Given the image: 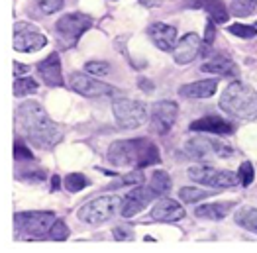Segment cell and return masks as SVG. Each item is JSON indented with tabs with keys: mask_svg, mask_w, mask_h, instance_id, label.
<instances>
[{
	"mask_svg": "<svg viewBox=\"0 0 257 253\" xmlns=\"http://www.w3.org/2000/svg\"><path fill=\"white\" fill-rule=\"evenodd\" d=\"M16 130L36 148L51 149L61 138L63 132L57 126L43 106L36 100H26L16 108Z\"/></svg>",
	"mask_w": 257,
	"mask_h": 253,
	"instance_id": "6da1fadb",
	"label": "cell"
},
{
	"mask_svg": "<svg viewBox=\"0 0 257 253\" xmlns=\"http://www.w3.org/2000/svg\"><path fill=\"white\" fill-rule=\"evenodd\" d=\"M106 161L114 167L144 169L161 163V155L155 144L148 138L138 140H120L114 142L106 153Z\"/></svg>",
	"mask_w": 257,
	"mask_h": 253,
	"instance_id": "7a4b0ae2",
	"label": "cell"
},
{
	"mask_svg": "<svg viewBox=\"0 0 257 253\" xmlns=\"http://www.w3.org/2000/svg\"><path fill=\"white\" fill-rule=\"evenodd\" d=\"M220 108L234 116L237 120H255L257 118V92L255 88H251L249 84L236 81L232 83L224 94L220 96Z\"/></svg>",
	"mask_w": 257,
	"mask_h": 253,
	"instance_id": "3957f363",
	"label": "cell"
},
{
	"mask_svg": "<svg viewBox=\"0 0 257 253\" xmlns=\"http://www.w3.org/2000/svg\"><path fill=\"white\" fill-rule=\"evenodd\" d=\"M122 204H124V198L116 194H104L90 202H85L77 212V218L86 226H100L108 220L116 218L118 214H122Z\"/></svg>",
	"mask_w": 257,
	"mask_h": 253,
	"instance_id": "277c9868",
	"label": "cell"
},
{
	"mask_svg": "<svg viewBox=\"0 0 257 253\" xmlns=\"http://www.w3.org/2000/svg\"><path fill=\"white\" fill-rule=\"evenodd\" d=\"M112 112L116 118V124L122 130H136L144 126L146 120L150 118L148 106L140 100H130V98H118L112 104Z\"/></svg>",
	"mask_w": 257,
	"mask_h": 253,
	"instance_id": "5b68a950",
	"label": "cell"
},
{
	"mask_svg": "<svg viewBox=\"0 0 257 253\" xmlns=\"http://www.w3.org/2000/svg\"><path fill=\"white\" fill-rule=\"evenodd\" d=\"M189 179L198 183V185H206L212 189H234L239 183L237 173L226 171V169H214L208 165H194L189 169Z\"/></svg>",
	"mask_w": 257,
	"mask_h": 253,
	"instance_id": "8992f818",
	"label": "cell"
},
{
	"mask_svg": "<svg viewBox=\"0 0 257 253\" xmlns=\"http://www.w3.org/2000/svg\"><path fill=\"white\" fill-rule=\"evenodd\" d=\"M53 224H55V214L53 212H18L14 216L16 232L36 235V237L47 235Z\"/></svg>",
	"mask_w": 257,
	"mask_h": 253,
	"instance_id": "52a82bcc",
	"label": "cell"
},
{
	"mask_svg": "<svg viewBox=\"0 0 257 253\" xmlns=\"http://www.w3.org/2000/svg\"><path fill=\"white\" fill-rule=\"evenodd\" d=\"M185 151L193 157V159H200V161H208V159H226L234 153V149L226 146L220 140H210V138H194L189 140Z\"/></svg>",
	"mask_w": 257,
	"mask_h": 253,
	"instance_id": "ba28073f",
	"label": "cell"
},
{
	"mask_svg": "<svg viewBox=\"0 0 257 253\" xmlns=\"http://www.w3.org/2000/svg\"><path fill=\"white\" fill-rule=\"evenodd\" d=\"M90 26H92L90 16H86L83 12H71V14H65L57 20L55 30L67 45H75Z\"/></svg>",
	"mask_w": 257,
	"mask_h": 253,
	"instance_id": "9c48e42d",
	"label": "cell"
},
{
	"mask_svg": "<svg viewBox=\"0 0 257 253\" xmlns=\"http://www.w3.org/2000/svg\"><path fill=\"white\" fill-rule=\"evenodd\" d=\"M47 45V38L28 22H16L14 26V49L20 53H34Z\"/></svg>",
	"mask_w": 257,
	"mask_h": 253,
	"instance_id": "30bf717a",
	"label": "cell"
},
{
	"mask_svg": "<svg viewBox=\"0 0 257 253\" xmlns=\"http://www.w3.org/2000/svg\"><path fill=\"white\" fill-rule=\"evenodd\" d=\"M179 116V106L173 100H159L155 104H151L150 108V124L151 130L155 134H167L173 128V124L177 122Z\"/></svg>",
	"mask_w": 257,
	"mask_h": 253,
	"instance_id": "8fae6325",
	"label": "cell"
},
{
	"mask_svg": "<svg viewBox=\"0 0 257 253\" xmlns=\"http://www.w3.org/2000/svg\"><path fill=\"white\" fill-rule=\"evenodd\" d=\"M71 88L79 94H83L86 98H96V96H114L118 94V90L110 84L102 83V81H96L88 75H83V73H73L71 75Z\"/></svg>",
	"mask_w": 257,
	"mask_h": 253,
	"instance_id": "7c38bea8",
	"label": "cell"
},
{
	"mask_svg": "<svg viewBox=\"0 0 257 253\" xmlns=\"http://www.w3.org/2000/svg\"><path fill=\"white\" fill-rule=\"evenodd\" d=\"M204 49V40L198 38V34L189 32L187 36H183V40L175 45L173 49V57L179 65H189L202 53Z\"/></svg>",
	"mask_w": 257,
	"mask_h": 253,
	"instance_id": "4fadbf2b",
	"label": "cell"
},
{
	"mask_svg": "<svg viewBox=\"0 0 257 253\" xmlns=\"http://www.w3.org/2000/svg\"><path fill=\"white\" fill-rule=\"evenodd\" d=\"M153 198H157V194H155L150 187H148V189H146V187H140V185L134 187V189L124 196L122 216H124V218H132V216L140 214V212L144 210Z\"/></svg>",
	"mask_w": 257,
	"mask_h": 253,
	"instance_id": "5bb4252c",
	"label": "cell"
},
{
	"mask_svg": "<svg viewBox=\"0 0 257 253\" xmlns=\"http://www.w3.org/2000/svg\"><path fill=\"white\" fill-rule=\"evenodd\" d=\"M185 216H187L185 208L179 202H175L173 198H165V196L150 212V220L153 222H179Z\"/></svg>",
	"mask_w": 257,
	"mask_h": 253,
	"instance_id": "9a60e30c",
	"label": "cell"
},
{
	"mask_svg": "<svg viewBox=\"0 0 257 253\" xmlns=\"http://www.w3.org/2000/svg\"><path fill=\"white\" fill-rule=\"evenodd\" d=\"M38 73L47 86H63L65 84L63 75H61V59L57 53H51L43 61H40Z\"/></svg>",
	"mask_w": 257,
	"mask_h": 253,
	"instance_id": "2e32d148",
	"label": "cell"
},
{
	"mask_svg": "<svg viewBox=\"0 0 257 253\" xmlns=\"http://www.w3.org/2000/svg\"><path fill=\"white\" fill-rule=\"evenodd\" d=\"M148 34L151 42L155 43V47H159L161 51H173L177 45V30L169 24H161V22L151 24Z\"/></svg>",
	"mask_w": 257,
	"mask_h": 253,
	"instance_id": "e0dca14e",
	"label": "cell"
},
{
	"mask_svg": "<svg viewBox=\"0 0 257 253\" xmlns=\"http://www.w3.org/2000/svg\"><path fill=\"white\" fill-rule=\"evenodd\" d=\"M193 132H206V134H220V136H226V134H232L234 128L230 122H226L224 118L220 116H204V118H198L191 124Z\"/></svg>",
	"mask_w": 257,
	"mask_h": 253,
	"instance_id": "ac0fdd59",
	"label": "cell"
},
{
	"mask_svg": "<svg viewBox=\"0 0 257 253\" xmlns=\"http://www.w3.org/2000/svg\"><path fill=\"white\" fill-rule=\"evenodd\" d=\"M200 71L212 73V75H220V77H234V79L239 75L236 63L230 57H226V55H214L212 59H208L206 63L200 67Z\"/></svg>",
	"mask_w": 257,
	"mask_h": 253,
	"instance_id": "d6986e66",
	"label": "cell"
},
{
	"mask_svg": "<svg viewBox=\"0 0 257 253\" xmlns=\"http://www.w3.org/2000/svg\"><path fill=\"white\" fill-rule=\"evenodd\" d=\"M218 88V83L214 79H204V81H196V83L183 84L179 88V94L185 98H210Z\"/></svg>",
	"mask_w": 257,
	"mask_h": 253,
	"instance_id": "ffe728a7",
	"label": "cell"
},
{
	"mask_svg": "<svg viewBox=\"0 0 257 253\" xmlns=\"http://www.w3.org/2000/svg\"><path fill=\"white\" fill-rule=\"evenodd\" d=\"M236 202H212V204H202L194 210V216L196 218H202V220H214V222H220L224 220L230 212L234 210Z\"/></svg>",
	"mask_w": 257,
	"mask_h": 253,
	"instance_id": "44dd1931",
	"label": "cell"
},
{
	"mask_svg": "<svg viewBox=\"0 0 257 253\" xmlns=\"http://www.w3.org/2000/svg\"><path fill=\"white\" fill-rule=\"evenodd\" d=\"M202 6L206 10V14L216 24H224V22H228V18H230V10H228V6L222 0H204Z\"/></svg>",
	"mask_w": 257,
	"mask_h": 253,
	"instance_id": "7402d4cb",
	"label": "cell"
},
{
	"mask_svg": "<svg viewBox=\"0 0 257 253\" xmlns=\"http://www.w3.org/2000/svg\"><path fill=\"white\" fill-rule=\"evenodd\" d=\"M237 226L245 228L247 232H253L257 233V208H249V206H243L236 212L234 216Z\"/></svg>",
	"mask_w": 257,
	"mask_h": 253,
	"instance_id": "603a6c76",
	"label": "cell"
},
{
	"mask_svg": "<svg viewBox=\"0 0 257 253\" xmlns=\"http://www.w3.org/2000/svg\"><path fill=\"white\" fill-rule=\"evenodd\" d=\"M150 189L157 194V196H165L171 190V177L165 171H155L150 179Z\"/></svg>",
	"mask_w": 257,
	"mask_h": 253,
	"instance_id": "cb8c5ba5",
	"label": "cell"
},
{
	"mask_svg": "<svg viewBox=\"0 0 257 253\" xmlns=\"http://www.w3.org/2000/svg\"><path fill=\"white\" fill-rule=\"evenodd\" d=\"M218 190L220 189L202 190V189H194V187H183V189L179 190V198H181L185 204H193V202H198V200H202V198L212 196Z\"/></svg>",
	"mask_w": 257,
	"mask_h": 253,
	"instance_id": "d4e9b609",
	"label": "cell"
},
{
	"mask_svg": "<svg viewBox=\"0 0 257 253\" xmlns=\"http://www.w3.org/2000/svg\"><path fill=\"white\" fill-rule=\"evenodd\" d=\"M230 14L236 18H243L249 16L257 10V0H232L230 2Z\"/></svg>",
	"mask_w": 257,
	"mask_h": 253,
	"instance_id": "484cf974",
	"label": "cell"
},
{
	"mask_svg": "<svg viewBox=\"0 0 257 253\" xmlns=\"http://www.w3.org/2000/svg\"><path fill=\"white\" fill-rule=\"evenodd\" d=\"M38 90V83L30 77H16L14 81V96H26V94H32Z\"/></svg>",
	"mask_w": 257,
	"mask_h": 253,
	"instance_id": "4316f807",
	"label": "cell"
},
{
	"mask_svg": "<svg viewBox=\"0 0 257 253\" xmlns=\"http://www.w3.org/2000/svg\"><path fill=\"white\" fill-rule=\"evenodd\" d=\"M144 183V173H140V171H134V173H128V175H124V177H118L114 183H110L108 185V189H118V187H138V185H142Z\"/></svg>",
	"mask_w": 257,
	"mask_h": 253,
	"instance_id": "83f0119b",
	"label": "cell"
},
{
	"mask_svg": "<svg viewBox=\"0 0 257 253\" xmlns=\"http://www.w3.org/2000/svg\"><path fill=\"white\" fill-rule=\"evenodd\" d=\"M86 185H88V179L83 173H69L65 177V189L69 192H81Z\"/></svg>",
	"mask_w": 257,
	"mask_h": 253,
	"instance_id": "f1b7e54d",
	"label": "cell"
},
{
	"mask_svg": "<svg viewBox=\"0 0 257 253\" xmlns=\"http://www.w3.org/2000/svg\"><path fill=\"white\" fill-rule=\"evenodd\" d=\"M228 32L232 36L241 38V40H253L257 36V28H253V26H243V24H232V26H228Z\"/></svg>",
	"mask_w": 257,
	"mask_h": 253,
	"instance_id": "f546056e",
	"label": "cell"
},
{
	"mask_svg": "<svg viewBox=\"0 0 257 253\" xmlns=\"http://www.w3.org/2000/svg\"><path fill=\"white\" fill-rule=\"evenodd\" d=\"M237 177H239V183H241L243 187H249V185L253 183V177H255V173H253V165H251L249 161H243V163L239 165Z\"/></svg>",
	"mask_w": 257,
	"mask_h": 253,
	"instance_id": "4dcf8cb0",
	"label": "cell"
},
{
	"mask_svg": "<svg viewBox=\"0 0 257 253\" xmlns=\"http://www.w3.org/2000/svg\"><path fill=\"white\" fill-rule=\"evenodd\" d=\"M85 71L88 75H96V77H104L110 73V65L106 61H88L85 63Z\"/></svg>",
	"mask_w": 257,
	"mask_h": 253,
	"instance_id": "1f68e13d",
	"label": "cell"
},
{
	"mask_svg": "<svg viewBox=\"0 0 257 253\" xmlns=\"http://www.w3.org/2000/svg\"><path fill=\"white\" fill-rule=\"evenodd\" d=\"M47 237H49V239H59V241H63V239L69 237V228L65 226V222L55 220V224L51 226V230H49V233H47Z\"/></svg>",
	"mask_w": 257,
	"mask_h": 253,
	"instance_id": "d6a6232c",
	"label": "cell"
},
{
	"mask_svg": "<svg viewBox=\"0 0 257 253\" xmlns=\"http://www.w3.org/2000/svg\"><path fill=\"white\" fill-rule=\"evenodd\" d=\"M14 157H16V161H32L34 153L30 151V148L22 140H16V144H14Z\"/></svg>",
	"mask_w": 257,
	"mask_h": 253,
	"instance_id": "836d02e7",
	"label": "cell"
},
{
	"mask_svg": "<svg viewBox=\"0 0 257 253\" xmlns=\"http://www.w3.org/2000/svg\"><path fill=\"white\" fill-rule=\"evenodd\" d=\"M36 4L42 8V12L45 14H55L57 10L63 8V0H36Z\"/></svg>",
	"mask_w": 257,
	"mask_h": 253,
	"instance_id": "e575fe53",
	"label": "cell"
},
{
	"mask_svg": "<svg viewBox=\"0 0 257 253\" xmlns=\"http://www.w3.org/2000/svg\"><path fill=\"white\" fill-rule=\"evenodd\" d=\"M132 235H134V232H132L130 228H124V226L114 228V237H116V239H134Z\"/></svg>",
	"mask_w": 257,
	"mask_h": 253,
	"instance_id": "d590c367",
	"label": "cell"
},
{
	"mask_svg": "<svg viewBox=\"0 0 257 253\" xmlns=\"http://www.w3.org/2000/svg\"><path fill=\"white\" fill-rule=\"evenodd\" d=\"M216 38V28H214V22L210 20L206 24V34H204V43L208 45V43H212Z\"/></svg>",
	"mask_w": 257,
	"mask_h": 253,
	"instance_id": "8d00e7d4",
	"label": "cell"
},
{
	"mask_svg": "<svg viewBox=\"0 0 257 253\" xmlns=\"http://www.w3.org/2000/svg\"><path fill=\"white\" fill-rule=\"evenodd\" d=\"M14 77H22V75H28V71H30V67L28 65H22L20 61H14Z\"/></svg>",
	"mask_w": 257,
	"mask_h": 253,
	"instance_id": "74e56055",
	"label": "cell"
},
{
	"mask_svg": "<svg viewBox=\"0 0 257 253\" xmlns=\"http://www.w3.org/2000/svg\"><path fill=\"white\" fill-rule=\"evenodd\" d=\"M59 183H61V181H59V177L55 175V177L51 179V190H59Z\"/></svg>",
	"mask_w": 257,
	"mask_h": 253,
	"instance_id": "f35d334b",
	"label": "cell"
},
{
	"mask_svg": "<svg viewBox=\"0 0 257 253\" xmlns=\"http://www.w3.org/2000/svg\"><path fill=\"white\" fill-rule=\"evenodd\" d=\"M142 4H146V6H159L161 0H142Z\"/></svg>",
	"mask_w": 257,
	"mask_h": 253,
	"instance_id": "ab89813d",
	"label": "cell"
},
{
	"mask_svg": "<svg viewBox=\"0 0 257 253\" xmlns=\"http://www.w3.org/2000/svg\"><path fill=\"white\" fill-rule=\"evenodd\" d=\"M255 28H257V24H255Z\"/></svg>",
	"mask_w": 257,
	"mask_h": 253,
	"instance_id": "60d3db41",
	"label": "cell"
}]
</instances>
